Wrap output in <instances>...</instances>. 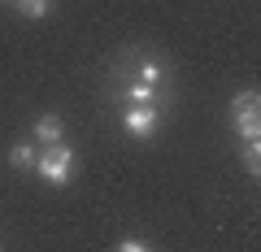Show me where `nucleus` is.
I'll return each instance as SVG.
<instances>
[{"instance_id":"3","label":"nucleus","mask_w":261,"mask_h":252,"mask_svg":"<svg viewBox=\"0 0 261 252\" xmlns=\"http://www.w3.org/2000/svg\"><path fill=\"white\" fill-rule=\"evenodd\" d=\"M135 78H140L144 87H152V92H166L170 66L161 61V57H144V61H135Z\"/></svg>"},{"instance_id":"8","label":"nucleus","mask_w":261,"mask_h":252,"mask_svg":"<svg viewBox=\"0 0 261 252\" xmlns=\"http://www.w3.org/2000/svg\"><path fill=\"white\" fill-rule=\"evenodd\" d=\"M240 161H244V170H248V174L257 178V174H261V139L240 144Z\"/></svg>"},{"instance_id":"2","label":"nucleus","mask_w":261,"mask_h":252,"mask_svg":"<svg viewBox=\"0 0 261 252\" xmlns=\"http://www.w3.org/2000/svg\"><path fill=\"white\" fill-rule=\"evenodd\" d=\"M122 131H126L130 139H140V144L157 139V131H161V104H126V109H122Z\"/></svg>"},{"instance_id":"9","label":"nucleus","mask_w":261,"mask_h":252,"mask_svg":"<svg viewBox=\"0 0 261 252\" xmlns=\"http://www.w3.org/2000/svg\"><path fill=\"white\" fill-rule=\"evenodd\" d=\"M248 109H261V92L257 87H244V92L231 96V113H248Z\"/></svg>"},{"instance_id":"10","label":"nucleus","mask_w":261,"mask_h":252,"mask_svg":"<svg viewBox=\"0 0 261 252\" xmlns=\"http://www.w3.org/2000/svg\"><path fill=\"white\" fill-rule=\"evenodd\" d=\"M18 9L27 13V18H48V9H53V0H18Z\"/></svg>"},{"instance_id":"6","label":"nucleus","mask_w":261,"mask_h":252,"mask_svg":"<svg viewBox=\"0 0 261 252\" xmlns=\"http://www.w3.org/2000/svg\"><path fill=\"white\" fill-rule=\"evenodd\" d=\"M35 161H39V144L35 139H22V144L9 148V165L13 170H35Z\"/></svg>"},{"instance_id":"4","label":"nucleus","mask_w":261,"mask_h":252,"mask_svg":"<svg viewBox=\"0 0 261 252\" xmlns=\"http://www.w3.org/2000/svg\"><path fill=\"white\" fill-rule=\"evenodd\" d=\"M31 135H35V144H57L65 135V122L57 118V113H39L35 126H31Z\"/></svg>"},{"instance_id":"7","label":"nucleus","mask_w":261,"mask_h":252,"mask_svg":"<svg viewBox=\"0 0 261 252\" xmlns=\"http://www.w3.org/2000/svg\"><path fill=\"white\" fill-rule=\"evenodd\" d=\"M122 96H126V104H161V92H152V87H144L140 78H130V83L122 87Z\"/></svg>"},{"instance_id":"1","label":"nucleus","mask_w":261,"mask_h":252,"mask_svg":"<svg viewBox=\"0 0 261 252\" xmlns=\"http://www.w3.org/2000/svg\"><path fill=\"white\" fill-rule=\"evenodd\" d=\"M74 170H79V152L70 148L65 139H57V144H44V148H39L35 174L44 178V183H53V187H65L70 178H74Z\"/></svg>"},{"instance_id":"5","label":"nucleus","mask_w":261,"mask_h":252,"mask_svg":"<svg viewBox=\"0 0 261 252\" xmlns=\"http://www.w3.org/2000/svg\"><path fill=\"white\" fill-rule=\"evenodd\" d=\"M231 126H235V135H240V144H248V139H261V109L231 113Z\"/></svg>"},{"instance_id":"11","label":"nucleus","mask_w":261,"mask_h":252,"mask_svg":"<svg viewBox=\"0 0 261 252\" xmlns=\"http://www.w3.org/2000/svg\"><path fill=\"white\" fill-rule=\"evenodd\" d=\"M118 252H152V248H148L144 239H122V243H118Z\"/></svg>"}]
</instances>
